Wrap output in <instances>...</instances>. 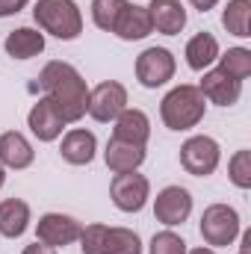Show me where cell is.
<instances>
[{
    "instance_id": "1",
    "label": "cell",
    "mask_w": 251,
    "mask_h": 254,
    "mask_svg": "<svg viewBox=\"0 0 251 254\" xmlns=\"http://www.w3.org/2000/svg\"><path fill=\"white\" fill-rule=\"evenodd\" d=\"M39 86H42L45 98L57 107V113L63 116L65 125H74L86 116L89 86H86L83 74L71 63H63V60L48 63L39 74Z\"/></svg>"
},
{
    "instance_id": "2",
    "label": "cell",
    "mask_w": 251,
    "mask_h": 254,
    "mask_svg": "<svg viewBox=\"0 0 251 254\" xmlns=\"http://www.w3.org/2000/svg\"><path fill=\"white\" fill-rule=\"evenodd\" d=\"M204 113H207V101H204L201 89L192 83L175 86L160 104V119L169 130H192L201 125Z\"/></svg>"
},
{
    "instance_id": "3",
    "label": "cell",
    "mask_w": 251,
    "mask_h": 254,
    "mask_svg": "<svg viewBox=\"0 0 251 254\" xmlns=\"http://www.w3.org/2000/svg\"><path fill=\"white\" fill-rule=\"evenodd\" d=\"M33 18L42 33H51L60 42H74L83 33V15L74 0H36Z\"/></svg>"
},
{
    "instance_id": "4",
    "label": "cell",
    "mask_w": 251,
    "mask_h": 254,
    "mask_svg": "<svg viewBox=\"0 0 251 254\" xmlns=\"http://www.w3.org/2000/svg\"><path fill=\"white\" fill-rule=\"evenodd\" d=\"M83 254H142V240L130 228H110V225H86L80 234Z\"/></svg>"
},
{
    "instance_id": "5",
    "label": "cell",
    "mask_w": 251,
    "mask_h": 254,
    "mask_svg": "<svg viewBox=\"0 0 251 254\" xmlns=\"http://www.w3.org/2000/svg\"><path fill=\"white\" fill-rule=\"evenodd\" d=\"M243 225H240V213L231 204H210L201 213V237L210 249H222L231 246L240 237Z\"/></svg>"
},
{
    "instance_id": "6",
    "label": "cell",
    "mask_w": 251,
    "mask_h": 254,
    "mask_svg": "<svg viewBox=\"0 0 251 254\" xmlns=\"http://www.w3.org/2000/svg\"><path fill=\"white\" fill-rule=\"evenodd\" d=\"M222 148L213 136H189L181 145V166L192 178H210L219 169Z\"/></svg>"
},
{
    "instance_id": "7",
    "label": "cell",
    "mask_w": 251,
    "mask_h": 254,
    "mask_svg": "<svg viewBox=\"0 0 251 254\" xmlns=\"http://www.w3.org/2000/svg\"><path fill=\"white\" fill-rule=\"evenodd\" d=\"M127 110V89L119 80H104L98 83L95 89H89V104H86V113L107 125V122H116L122 113Z\"/></svg>"
},
{
    "instance_id": "8",
    "label": "cell",
    "mask_w": 251,
    "mask_h": 254,
    "mask_svg": "<svg viewBox=\"0 0 251 254\" xmlns=\"http://www.w3.org/2000/svg\"><path fill=\"white\" fill-rule=\"evenodd\" d=\"M175 71H178V63H175V54L169 48H145L136 57V80L145 89L166 86L175 77Z\"/></svg>"
},
{
    "instance_id": "9",
    "label": "cell",
    "mask_w": 251,
    "mask_h": 254,
    "mask_svg": "<svg viewBox=\"0 0 251 254\" xmlns=\"http://www.w3.org/2000/svg\"><path fill=\"white\" fill-rule=\"evenodd\" d=\"M110 198H113V204L122 213H139L148 204V198H151V184L139 172L116 175L113 184H110Z\"/></svg>"
},
{
    "instance_id": "10",
    "label": "cell",
    "mask_w": 251,
    "mask_h": 254,
    "mask_svg": "<svg viewBox=\"0 0 251 254\" xmlns=\"http://www.w3.org/2000/svg\"><path fill=\"white\" fill-rule=\"evenodd\" d=\"M80 234H83V225L65 213H45L36 225V240L51 249H65V246L77 243Z\"/></svg>"
},
{
    "instance_id": "11",
    "label": "cell",
    "mask_w": 251,
    "mask_h": 254,
    "mask_svg": "<svg viewBox=\"0 0 251 254\" xmlns=\"http://www.w3.org/2000/svg\"><path fill=\"white\" fill-rule=\"evenodd\" d=\"M192 213V195L184 187H166L157 192L154 198V216L157 222H163L166 228H178L184 225Z\"/></svg>"
},
{
    "instance_id": "12",
    "label": "cell",
    "mask_w": 251,
    "mask_h": 254,
    "mask_svg": "<svg viewBox=\"0 0 251 254\" xmlns=\"http://www.w3.org/2000/svg\"><path fill=\"white\" fill-rule=\"evenodd\" d=\"M198 89H201L204 101H210L216 107H234L240 101V95H243V83L228 77L222 68H207Z\"/></svg>"
},
{
    "instance_id": "13",
    "label": "cell",
    "mask_w": 251,
    "mask_h": 254,
    "mask_svg": "<svg viewBox=\"0 0 251 254\" xmlns=\"http://www.w3.org/2000/svg\"><path fill=\"white\" fill-rule=\"evenodd\" d=\"M27 127L33 130V136H36L39 142H54V139L63 136L65 122L48 98H39V101L33 104L30 116H27Z\"/></svg>"
},
{
    "instance_id": "14",
    "label": "cell",
    "mask_w": 251,
    "mask_h": 254,
    "mask_svg": "<svg viewBox=\"0 0 251 254\" xmlns=\"http://www.w3.org/2000/svg\"><path fill=\"white\" fill-rule=\"evenodd\" d=\"M33 160H36V151H33V145L27 142L24 133H18V130L0 133V166L3 169L21 172V169H30Z\"/></svg>"
},
{
    "instance_id": "15",
    "label": "cell",
    "mask_w": 251,
    "mask_h": 254,
    "mask_svg": "<svg viewBox=\"0 0 251 254\" xmlns=\"http://www.w3.org/2000/svg\"><path fill=\"white\" fill-rule=\"evenodd\" d=\"M95 151H98V139L92 130H83V127L68 130L63 136V145H60L63 160L71 166H89L95 160Z\"/></svg>"
},
{
    "instance_id": "16",
    "label": "cell",
    "mask_w": 251,
    "mask_h": 254,
    "mask_svg": "<svg viewBox=\"0 0 251 254\" xmlns=\"http://www.w3.org/2000/svg\"><path fill=\"white\" fill-rule=\"evenodd\" d=\"M104 160H107V169L116 172V175H125V172H136L142 163H145V145H133L125 139H110L107 142V151H104Z\"/></svg>"
},
{
    "instance_id": "17",
    "label": "cell",
    "mask_w": 251,
    "mask_h": 254,
    "mask_svg": "<svg viewBox=\"0 0 251 254\" xmlns=\"http://www.w3.org/2000/svg\"><path fill=\"white\" fill-rule=\"evenodd\" d=\"M148 12H151L154 30L163 36H178L187 27V9L181 0H151Z\"/></svg>"
},
{
    "instance_id": "18",
    "label": "cell",
    "mask_w": 251,
    "mask_h": 254,
    "mask_svg": "<svg viewBox=\"0 0 251 254\" xmlns=\"http://www.w3.org/2000/svg\"><path fill=\"white\" fill-rule=\"evenodd\" d=\"M122 42H139L145 36L154 33V24H151V12L148 6H139V3H127L125 12L119 15V24L113 30Z\"/></svg>"
},
{
    "instance_id": "19",
    "label": "cell",
    "mask_w": 251,
    "mask_h": 254,
    "mask_svg": "<svg viewBox=\"0 0 251 254\" xmlns=\"http://www.w3.org/2000/svg\"><path fill=\"white\" fill-rule=\"evenodd\" d=\"M6 54L12 60H33L45 51V33L42 30H33V27H18L6 36L3 42Z\"/></svg>"
},
{
    "instance_id": "20",
    "label": "cell",
    "mask_w": 251,
    "mask_h": 254,
    "mask_svg": "<svg viewBox=\"0 0 251 254\" xmlns=\"http://www.w3.org/2000/svg\"><path fill=\"white\" fill-rule=\"evenodd\" d=\"M27 228H30V204L21 198L0 201V234L6 240H18L24 237Z\"/></svg>"
},
{
    "instance_id": "21",
    "label": "cell",
    "mask_w": 251,
    "mask_h": 254,
    "mask_svg": "<svg viewBox=\"0 0 251 254\" xmlns=\"http://www.w3.org/2000/svg\"><path fill=\"white\" fill-rule=\"evenodd\" d=\"M113 136L125 139V142H133V145H148V139H151V122H148V116L142 110H130L127 107L125 113L116 119Z\"/></svg>"
},
{
    "instance_id": "22",
    "label": "cell",
    "mask_w": 251,
    "mask_h": 254,
    "mask_svg": "<svg viewBox=\"0 0 251 254\" xmlns=\"http://www.w3.org/2000/svg\"><path fill=\"white\" fill-rule=\"evenodd\" d=\"M219 60V42L213 33H195L187 42V65L192 71H207Z\"/></svg>"
},
{
    "instance_id": "23",
    "label": "cell",
    "mask_w": 251,
    "mask_h": 254,
    "mask_svg": "<svg viewBox=\"0 0 251 254\" xmlns=\"http://www.w3.org/2000/svg\"><path fill=\"white\" fill-rule=\"evenodd\" d=\"M222 27L237 36V39H249L251 36V0H228L225 12H222Z\"/></svg>"
},
{
    "instance_id": "24",
    "label": "cell",
    "mask_w": 251,
    "mask_h": 254,
    "mask_svg": "<svg viewBox=\"0 0 251 254\" xmlns=\"http://www.w3.org/2000/svg\"><path fill=\"white\" fill-rule=\"evenodd\" d=\"M219 68L228 74V77H234V80H246L251 77V51L249 48H228V54H219Z\"/></svg>"
},
{
    "instance_id": "25",
    "label": "cell",
    "mask_w": 251,
    "mask_h": 254,
    "mask_svg": "<svg viewBox=\"0 0 251 254\" xmlns=\"http://www.w3.org/2000/svg\"><path fill=\"white\" fill-rule=\"evenodd\" d=\"M130 0H92V21L98 30L113 33L119 24V15L125 12V6Z\"/></svg>"
},
{
    "instance_id": "26",
    "label": "cell",
    "mask_w": 251,
    "mask_h": 254,
    "mask_svg": "<svg viewBox=\"0 0 251 254\" xmlns=\"http://www.w3.org/2000/svg\"><path fill=\"white\" fill-rule=\"evenodd\" d=\"M228 178L237 190H251V151L243 148L231 157L228 163Z\"/></svg>"
},
{
    "instance_id": "27",
    "label": "cell",
    "mask_w": 251,
    "mask_h": 254,
    "mask_svg": "<svg viewBox=\"0 0 251 254\" xmlns=\"http://www.w3.org/2000/svg\"><path fill=\"white\" fill-rule=\"evenodd\" d=\"M187 240L184 237H178L175 231H160V234H154V240H151V249L148 254H187Z\"/></svg>"
},
{
    "instance_id": "28",
    "label": "cell",
    "mask_w": 251,
    "mask_h": 254,
    "mask_svg": "<svg viewBox=\"0 0 251 254\" xmlns=\"http://www.w3.org/2000/svg\"><path fill=\"white\" fill-rule=\"evenodd\" d=\"M30 0H0V18H9V15H18Z\"/></svg>"
},
{
    "instance_id": "29",
    "label": "cell",
    "mask_w": 251,
    "mask_h": 254,
    "mask_svg": "<svg viewBox=\"0 0 251 254\" xmlns=\"http://www.w3.org/2000/svg\"><path fill=\"white\" fill-rule=\"evenodd\" d=\"M21 254H57V249H51V246H45V243H39V240H36L33 246H27Z\"/></svg>"
},
{
    "instance_id": "30",
    "label": "cell",
    "mask_w": 251,
    "mask_h": 254,
    "mask_svg": "<svg viewBox=\"0 0 251 254\" xmlns=\"http://www.w3.org/2000/svg\"><path fill=\"white\" fill-rule=\"evenodd\" d=\"M189 3H192V9H198V12H210L219 0H189Z\"/></svg>"
},
{
    "instance_id": "31",
    "label": "cell",
    "mask_w": 251,
    "mask_h": 254,
    "mask_svg": "<svg viewBox=\"0 0 251 254\" xmlns=\"http://www.w3.org/2000/svg\"><path fill=\"white\" fill-rule=\"evenodd\" d=\"M187 254H216V249H210V246H201V249H192Z\"/></svg>"
},
{
    "instance_id": "32",
    "label": "cell",
    "mask_w": 251,
    "mask_h": 254,
    "mask_svg": "<svg viewBox=\"0 0 251 254\" xmlns=\"http://www.w3.org/2000/svg\"><path fill=\"white\" fill-rule=\"evenodd\" d=\"M3 184H6V169L0 166V187H3Z\"/></svg>"
},
{
    "instance_id": "33",
    "label": "cell",
    "mask_w": 251,
    "mask_h": 254,
    "mask_svg": "<svg viewBox=\"0 0 251 254\" xmlns=\"http://www.w3.org/2000/svg\"><path fill=\"white\" fill-rule=\"evenodd\" d=\"M237 254H251V252H243V249H240V252H237Z\"/></svg>"
}]
</instances>
